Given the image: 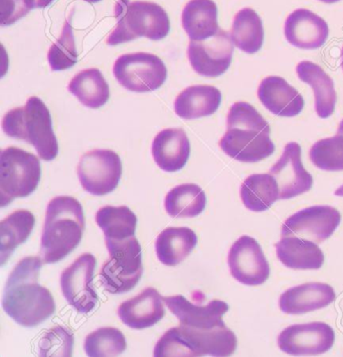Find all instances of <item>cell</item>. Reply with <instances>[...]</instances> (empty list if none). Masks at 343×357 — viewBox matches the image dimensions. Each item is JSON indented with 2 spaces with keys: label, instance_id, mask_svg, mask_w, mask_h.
Returning a JSON list of instances; mask_svg holds the SVG:
<instances>
[{
  "label": "cell",
  "instance_id": "obj_2",
  "mask_svg": "<svg viewBox=\"0 0 343 357\" xmlns=\"http://www.w3.org/2000/svg\"><path fill=\"white\" fill-rule=\"evenodd\" d=\"M270 132L269 123L254 106L237 102L228 113L227 132L220 146L225 155L238 162H261L275 151Z\"/></svg>",
  "mask_w": 343,
  "mask_h": 357
},
{
  "label": "cell",
  "instance_id": "obj_37",
  "mask_svg": "<svg viewBox=\"0 0 343 357\" xmlns=\"http://www.w3.org/2000/svg\"><path fill=\"white\" fill-rule=\"evenodd\" d=\"M74 333L64 326H56L45 334L40 342V356H72Z\"/></svg>",
  "mask_w": 343,
  "mask_h": 357
},
{
  "label": "cell",
  "instance_id": "obj_42",
  "mask_svg": "<svg viewBox=\"0 0 343 357\" xmlns=\"http://www.w3.org/2000/svg\"><path fill=\"white\" fill-rule=\"evenodd\" d=\"M86 2H90V3H96V2L101 1V0H83Z\"/></svg>",
  "mask_w": 343,
  "mask_h": 357
},
{
  "label": "cell",
  "instance_id": "obj_10",
  "mask_svg": "<svg viewBox=\"0 0 343 357\" xmlns=\"http://www.w3.org/2000/svg\"><path fill=\"white\" fill-rule=\"evenodd\" d=\"M77 171L85 191L92 195L104 196L111 193L118 186L122 176V162L115 151L93 150L81 158Z\"/></svg>",
  "mask_w": 343,
  "mask_h": 357
},
{
  "label": "cell",
  "instance_id": "obj_12",
  "mask_svg": "<svg viewBox=\"0 0 343 357\" xmlns=\"http://www.w3.org/2000/svg\"><path fill=\"white\" fill-rule=\"evenodd\" d=\"M234 43L231 35L218 29L214 37L204 40H191L187 56L196 73L214 78L225 73L231 66Z\"/></svg>",
  "mask_w": 343,
  "mask_h": 357
},
{
  "label": "cell",
  "instance_id": "obj_1",
  "mask_svg": "<svg viewBox=\"0 0 343 357\" xmlns=\"http://www.w3.org/2000/svg\"><path fill=\"white\" fill-rule=\"evenodd\" d=\"M40 257H28L17 264L6 282L2 307L8 316L24 327L38 326L56 311L51 291L38 284Z\"/></svg>",
  "mask_w": 343,
  "mask_h": 357
},
{
  "label": "cell",
  "instance_id": "obj_41",
  "mask_svg": "<svg viewBox=\"0 0 343 357\" xmlns=\"http://www.w3.org/2000/svg\"><path fill=\"white\" fill-rule=\"evenodd\" d=\"M319 1L324 2V3L333 4L335 2L340 1V0H319Z\"/></svg>",
  "mask_w": 343,
  "mask_h": 357
},
{
  "label": "cell",
  "instance_id": "obj_27",
  "mask_svg": "<svg viewBox=\"0 0 343 357\" xmlns=\"http://www.w3.org/2000/svg\"><path fill=\"white\" fill-rule=\"evenodd\" d=\"M198 245L196 232L187 227H168L158 235L155 250L158 259L167 266L184 261Z\"/></svg>",
  "mask_w": 343,
  "mask_h": 357
},
{
  "label": "cell",
  "instance_id": "obj_17",
  "mask_svg": "<svg viewBox=\"0 0 343 357\" xmlns=\"http://www.w3.org/2000/svg\"><path fill=\"white\" fill-rule=\"evenodd\" d=\"M284 33L292 46L302 50H316L326 43L329 28L327 22L316 13L299 8L286 20Z\"/></svg>",
  "mask_w": 343,
  "mask_h": 357
},
{
  "label": "cell",
  "instance_id": "obj_7",
  "mask_svg": "<svg viewBox=\"0 0 343 357\" xmlns=\"http://www.w3.org/2000/svg\"><path fill=\"white\" fill-rule=\"evenodd\" d=\"M110 257L103 264L100 281L104 290L114 295L127 293L138 284L143 275L142 250L135 236L125 241H107Z\"/></svg>",
  "mask_w": 343,
  "mask_h": 357
},
{
  "label": "cell",
  "instance_id": "obj_31",
  "mask_svg": "<svg viewBox=\"0 0 343 357\" xmlns=\"http://www.w3.org/2000/svg\"><path fill=\"white\" fill-rule=\"evenodd\" d=\"M263 22L252 8H243L232 22L231 37L234 46L246 54L260 51L264 43Z\"/></svg>",
  "mask_w": 343,
  "mask_h": 357
},
{
  "label": "cell",
  "instance_id": "obj_34",
  "mask_svg": "<svg viewBox=\"0 0 343 357\" xmlns=\"http://www.w3.org/2000/svg\"><path fill=\"white\" fill-rule=\"evenodd\" d=\"M309 155L311 162L318 169L343 171V119L338 126L335 137L315 142Z\"/></svg>",
  "mask_w": 343,
  "mask_h": 357
},
{
  "label": "cell",
  "instance_id": "obj_30",
  "mask_svg": "<svg viewBox=\"0 0 343 357\" xmlns=\"http://www.w3.org/2000/svg\"><path fill=\"white\" fill-rule=\"evenodd\" d=\"M35 225V218L29 210H15L0 223L1 234V266L22 243L28 241Z\"/></svg>",
  "mask_w": 343,
  "mask_h": 357
},
{
  "label": "cell",
  "instance_id": "obj_21",
  "mask_svg": "<svg viewBox=\"0 0 343 357\" xmlns=\"http://www.w3.org/2000/svg\"><path fill=\"white\" fill-rule=\"evenodd\" d=\"M258 97L261 103L277 116H297L304 108L302 95L282 77L264 79L258 88Z\"/></svg>",
  "mask_w": 343,
  "mask_h": 357
},
{
  "label": "cell",
  "instance_id": "obj_3",
  "mask_svg": "<svg viewBox=\"0 0 343 357\" xmlns=\"http://www.w3.org/2000/svg\"><path fill=\"white\" fill-rule=\"evenodd\" d=\"M85 215L77 199L58 196L47 207L46 220L40 243L44 264H56L78 248L85 231Z\"/></svg>",
  "mask_w": 343,
  "mask_h": 357
},
{
  "label": "cell",
  "instance_id": "obj_24",
  "mask_svg": "<svg viewBox=\"0 0 343 357\" xmlns=\"http://www.w3.org/2000/svg\"><path fill=\"white\" fill-rule=\"evenodd\" d=\"M222 93L209 85H195L180 92L175 101L178 116L186 121L209 116L220 107Z\"/></svg>",
  "mask_w": 343,
  "mask_h": 357
},
{
  "label": "cell",
  "instance_id": "obj_11",
  "mask_svg": "<svg viewBox=\"0 0 343 357\" xmlns=\"http://www.w3.org/2000/svg\"><path fill=\"white\" fill-rule=\"evenodd\" d=\"M96 264L93 255L83 254L61 275L63 296L79 313H89L98 302L93 282Z\"/></svg>",
  "mask_w": 343,
  "mask_h": 357
},
{
  "label": "cell",
  "instance_id": "obj_43",
  "mask_svg": "<svg viewBox=\"0 0 343 357\" xmlns=\"http://www.w3.org/2000/svg\"><path fill=\"white\" fill-rule=\"evenodd\" d=\"M342 70H343V47H342Z\"/></svg>",
  "mask_w": 343,
  "mask_h": 357
},
{
  "label": "cell",
  "instance_id": "obj_20",
  "mask_svg": "<svg viewBox=\"0 0 343 357\" xmlns=\"http://www.w3.org/2000/svg\"><path fill=\"white\" fill-rule=\"evenodd\" d=\"M163 298L157 290L147 288L136 297L122 303L118 316L126 326L142 330L154 326L166 315Z\"/></svg>",
  "mask_w": 343,
  "mask_h": 357
},
{
  "label": "cell",
  "instance_id": "obj_19",
  "mask_svg": "<svg viewBox=\"0 0 343 357\" xmlns=\"http://www.w3.org/2000/svg\"><path fill=\"white\" fill-rule=\"evenodd\" d=\"M333 287L324 282H307L282 294L279 306L288 315H302L324 309L335 301Z\"/></svg>",
  "mask_w": 343,
  "mask_h": 357
},
{
  "label": "cell",
  "instance_id": "obj_23",
  "mask_svg": "<svg viewBox=\"0 0 343 357\" xmlns=\"http://www.w3.org/2000/svg\"><path fill=\"white\" fill-rule=\"evenodd\" d=\"M275 248L279 261L292 270H319L324 266V252L317 243L308 239L282 237Z\"/></svg>",
  "mask_w": 343,
  "mask_h": 357
},
{
  "label": "cell",
  "instance_id": "obj_8",
  "mask_svg": "<svg viewBox=\"0 0 343 357\" xmlns=\"http://www.w3.org/2000/svg\"><path fill=\"white\" fill-rule=\"evenodd\" d=\"M42 176L37 155L22 149L10 148L0 155V194L1 207L8 206L15 198H24L38 188Z\"/></svg>",
  "mask_w": 343,
  "mask_h": 357
},
{
  "label": "cell",
  "instance_id": "obj_16",
  "mask_svg": "<svg viewBox=\"0 0 343 357\" xmlns=\"http://www.w3.org/2000/svg\"><path fill=\"white\" fill-rule=\"evenodd\" d=\"M277 180L280 188V200L297 197L312 188L313 178L304 169L301 160V146L297 142H289L281 158L269 169Z\"/></svg>",
  "mask_w": 343,
  "mask_h": 357
},
{
  "label": "cell",
  "instance_id": "obj_13",
  "mask_svg": "<svg viewBox=\"0 0 343 357\" xmlns=\"http://www.w3.org/2000/svg\"><path fill=\"white\" fill-rule=\"evenodd\" d=\"M342 221L334 207L318 205L300 210L289 217L281 228V236H297L321 243L334 234Z\"/></svg>",
  "mask_w": 343,
  "mask_h": 357
},
{
  "label": "cell",
  "instance_id": "obj_35",
  "mask_svg": "<svg viewBox=\"0 0 343 357\" xmlns=\"http://www.w3.org/2000/svg\"><path fill=\"white\" fill-rule=\"evenodd\" d=\"M83 347L90 357L117 356L125 351L127 343L120 330L104 327L89 334Z\"/></svg>",
  "mask_w": 343,
  "mask_h": 357
},
{
  "label": "cell",
  "instance_id": "obj_32",
  "mask_svg": "<svg viewBox=\"0 0 343 357\" xmlns=\"http://www.w3.org/2000/svg\"><path fill=\"white\" fill-rule=\"evenodd\" d=\"M207 206L204 190L196 184H182L167 193L164 207L173 218H193Z\"/></svg>",
  "mask_w": 343,
  "mask_h": 357
},
{
  "label": "cell",
  "instance_id": "obj_9",
  "mask_svg": "<svg viewBox=\"0 0 343 357\" xmlns=\"http://www.w3.org/2000/svg\"><path fill=\"white\" fill-rule=\"evenodd\" d=\"M115 78L129 91L145 93L159 89L167 78V69L159 56L149 53L126 54L113 68Z\"/></svg>",
  "mask_w": 343,
  "mask_h": 357
},
{
  "label": "cell",
  "instance_id": "obj_26",
  "mask_svg": "<svg viewBox=\"0 0 343 357\" xmlns=\"http://www.w3.org/2000/svg\"><path fill=\"white\" fill-rule=\"evenodd\" d=\"M182 26L191 40H204L218 33V6L213 0H191L184 6Z\"/></svg>",
  "mask_w": 343,
  "mask_h": 357
},
{
  "label": "cell",
  "instance_id": "obj_33",
  "mask_svg": "<svg viewBox=\"0 0 343 357\" xmlns=\"http://www.w3.org/2000/svg\"><path fill=\"white\" fill-rule=\"evenodd\" d=\"M96 222L107 241H125L134 236L137 217L127 206H105L97 212Z\"/></svg>",
  "mask_w": 343,
  "mask_h": 357
},
{
  "label": "cell",
  "instance_id": "obj_5",
  "mask_svg": "<svg viewBox=\"0 0 343 357\" xmlns=\"http://www.w3.org/2000/svg\"><path fill=\"white\" fill-rule=\"evenodd\" d=\"M2 130L11 139L33 146L42 160L51 162L58 155V144L51 113L38 97H31L26 105L6 113L2 119Z\"/></svg>",
  "mask_w": 343,
  "mask_h": 357
},
{
  "label": "cell",
  "instance_id": "obj_29",
  "mask_svg": "<svg viewBox=\"0 0 343 357\" xmlns=\"http://www.w3.org/2000/svg\"><path fill=\"white\" fill-rule=\"evenodd\" d=\"M69 91L83 105L93 109L102 107L110 97L109 85L100 70L96 68L79 72L70 82Z\"/></svg>",
  "mask_w": 343,
  "mask_h": 357
},
{
  "label": "cell",
  "instance_id": "obj_28",
  "mask_svg": "<svg viewBox=\"0 0 343 357\" xmlns=\"http://www.w3.org/2000/svg\"><path fill=\"white\" fill-rule=\"evenodd\" d=\"M241 202L254 212L266 211L280 200V188L271 174H254L244 181L240 190Z\"/></svg>",
  "mask_w": 343,
  "mask_h": 357
},
{
  "label": "cell",
  "instance_id": "obj_39",
  "mask_svg": "<svg viewBox=\"0 0 343 357\" xmlns=\"http://www.w3.org/2000/svg\"><path fill=\"white\" fill-rule=\"evenodd\" d=\"M54 0H35V8H47L49 4H51Z\"/></svg>",
  "mask_w": 343,
  "mask_h": 357
},
{
  "label": "cell",
  "instance_id": "obj_4",
  "mask_svg": "<svg viewBox=\"0 0 343 357\" xmlns=\"http://www.w3.org/2000/svg\"><path fill=\"white\" fill-rule=\"evenodd\" d=\"M238 339L225 324L214 328H195L180 324L166 331L155 345V357L230 356Z\"/></svg>",
  "mask_w": 343,
  "mask_h": 357
},
{
  "label": "cell",
  "instance_id": "obj_6",
  "mask_svg": "<svg viewBox=\"0 0 343 357\" xmlns=\"http://www.w3.org/2000/svg\"><path fill=\"white\" fill-rule=\"evenodd\" d=\"M117 26L107 38L109 46H117L145 37L160 40L170 31L166 11L153 2L118 0L115 6Z\"/></svg>",
  "mask_w": 343,
  "mask_h": 357
},
{
  "label": "cell",
  "instance_id": "obj_40",
  "mask_svg": "<svg viewBox=\"0 0 343 357\" xmlns=\"http://www.w3.org/2000/svg\"><path fill=\"white\" fill-rule=\"evenodd\" d=\"M334 195L338 196V197H343V185L342 186H340V188L336 190L335 193H334Z\"/></svg>",
  "mask_w": 343,
  "mask_h": 357
},
{
  "label": "cell",
  "instance_id": "obj_38",
  "mask_svg": "<svg viewBox=\"0 0 343 357\" xmlns=\"http://www.w3.org/2000/svg\"><path fill=\"white\" fill-rule=\"evenodd\" d=\"M35 6V0H0L1 26H11L26 17Z\"/></svg>",
  "mask_w": 343,
  "mask_h": 357
},
{
  "label": "cell",
  "instance_id": "obj_18",
  "mask_svg": "<svg viewBox=\"0 0 343 357\" xmlns=\"http://www.w3.org/2000/svg\"><path fill=\"white\" fill-rule=\"evenodd\" d=\"M171 313L180 324L195 328H214L225 324L223 316L229 311V305L221 300H213L207 305H196L182 295L163 298Z\"/></svg>",
  "mask_w": 343,
  "mask_h": 357
},
{
  "label": "cell",
  "instance_id": "obj_15",
  "mask_svg": "<svg viewBox=\"0 0 343 357\" xmlns=\"http://www.w3.org/2000/svg\"><path fill=\"white\" fill-rule=\"evenodd\" d=\"M228 264L232 277L246 286H259L268 281L270 266L258 241L244 235L230 250Z\"/></svg>",
  "mask_w": 343,
  "mask_h": 357
},
{
  "label": "cell",
  "instance_id": "obj_22",
  "mask_svg": "<svg viewBox=\"0 0 343 357\" xmlns=\"http://www.w3.org/2000/svg\"><path fill=\"white\" fill-rule=\"evenodd\" d=\"M153 159L164 172L184 169L191 155V142L182 128H167L158 133L153 141Z\"/></svg>",
  "mask_w": 343,
  "mask_h": 357
},
{
  "label": "cell",
  "instance_id": "obj_25",
  "mask_svg": "<svg viewBox=\"0 0 343 357\" xmlns=\"http://www.w3.org/2000/svg\"><path fill=\"white\" fill-rule=\"evenodd\" d=\"M296 73L302 82L310 86L314 92L315 112L320 119H328L333 114L336 104L334 82L319 65L310 61H302L296 67Z\"/></svg>",
  "mask_w": 343,
  "mask_h": 357
},
{
  "label": "cell",
  "instance_id": "obj_14",
  "mask_svg": "<svg viewBox=\"0 0 343 357\" xmlns=\"http://www.w3.org/2000/svg\"><path fill=\"white\" fill-rule=\"evenodd\" d=\"M335 333L324 322L291 325L280 333L278 347L289 356H320L333 347Z\"/></svg>",
  "mask_w": 343,
  "mask_h": 357
},
{
  "label": "cell",
  "instance_id": "obj_36",
  "mask_svg": "<svg viewBox=\"0 0 343 357\" xmlns=\"http://www.w3.org/2000/svg\"><path fill=\"white\" fill-rule=\"evenodd\" d=\"M47 60L53 71L70 69L78 62V52H77L71 20H67L65 22L60 38L51 45V49L49 50Z\"/></svg>",
  "mask_w": 343,
  "mask_h": 357
}]
</instances>
